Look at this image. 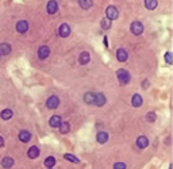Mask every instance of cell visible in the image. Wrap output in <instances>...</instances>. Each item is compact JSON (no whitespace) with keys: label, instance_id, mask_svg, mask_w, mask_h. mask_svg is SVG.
<instances>
[{"label":"cell","instance_id":"cell-23","mask_svg":"<svg viewBox=\"0 0 173 169\" xmlns=\"http://www.w3.org/2000/svg\"><path fill=\"white\" fill-rule=\"evenodd\" d=\"M69 130H71L69 123H68V122H61V125H60V131H61L62 134H66V133H69Z\"/></svg>","mask_w":173,"mask_h":169},{"label":"cell","instance_id":"cell-10","mask_svg":"<svg viewBox=\"0 0 173 169\" xmlns=\"http://www.w3.org/2000/svg\"><path fill=\"white\" fill-rule=\"evenodd\" d=\"M116 58H118V61H120V62H124V61L127 60V52L124 49H118V52H116Z\"/></svg>","mask_w":173,"mask_h":169},{"label":"cell","instance_id":"cell-20","mask_svg":"<svg viewBox=\"0 0 173 169\" xmlns=\"http://www.w3.org/2000/svg\"><path fill=\"white\" fill-rule=\"evenodd\" d=\"M38 156H39V149L37 146H33L28 149V157L30 158H37Z\"/></svg>","mask_w":173,"mask_h":169},{"label":"cell","instance_id":"cell-5","mask_svg":"<svg viewBox=\"0 0 173 169\" xmlns=\"http://www.w3.org/2000/svg\"><path fill=\"white\" fill-rule=\"evenodd\" d=\"M58 104H60V99H58L57 96H50V98L47 99V102H46V106H47V108H50V110L57 108Z\"/></svg>","mask_w":173,"mask_h":169},{"label":"cell","instance_id":"cell-16","mask_svg":"<svg viewBox=\"0 0 173 169\" xmlns=\"http://www.w3.org/2000/svg\"><path fill=\"white\" fill-rule=\"evenodd\" d=\"M89 58H91V56H89L88 52H83L80 54V57H79V61H80L81 65H85V64L89 62Z\"/></svg>","mask_w":173,"mask_h":169},{"label":"cell","instance_id":"cell-6","mask_svg":"<svg viewBox=\"0 0 173 169\" xmlns=\"http://www.w3.org/2000/svg\"><path fill=\"white\" fill-rule=\"evenodd\" d=\"M28 30V23L26 20H19L16 23V31L20 33V34H24V33Z\"/></svg>","mask_w":173,"mask_h":169},{"label":"cell","instance_id":"cell-13","mask_svg":"<svg viewBox=\"0 0 173 169\" xmlns=\"http://www.w3.org/2000/svg\"><path fill=\"white\" fill-rule=\"evenodd\" d=\"M96 139H98L99 143H106L108 141V134L106 131H99L98 135H96Z\"/></svg>","mask_w":173,"mask_h":169},{"label":"cell","instance_id":"cell-17","mask_svg":"<svg viewBox=\"0 0 173 169\" xmlns=\"http://www.w3.org/2000/svg\"><path fill=\"white\" fill-rule=\"evenodd\" d=\"M49 123H50V126H52V127H60V125H61V118H60L58 115L52 116Z\"/></svg>","mask_w":173,"mask_h":169},{"label":"cell","instance_id":"cell-15","mask_svg":"<svg viewBox=\"0 0 173 169\" xmlns=\"http://www.w3.org/2000/svg\"><path fill=\"white\" fill-rule=\"evenodd\" d=\"M131 103H133L134 107H141V106H142V103H143L142 96H141V95H138V94H135L133 96V99H131Z\"/></svg>","mask_w":173,"mask_h":169},{"label":"cell","instance_id":"cell-22","mask_svg":"<svg viewBox=\"0 0 173 169\" xmlns=\"http://www.w3.org/2000/svg\"><path fill=\"white\" fill-rule=\"evenodd\" d=\"M54 165H56V158H54V157H47V158L45 160V166H46V168L52 169Z\"/></svg>","mask_w":173,"mask_h":169},{"label":"cell","instance_id":"cell-31","mask_svg":"<svg viewBox=\"0 0 173 169\" xmlns=\"http://www.w3.org/2000/svg\"><path fill=\"white\" fill-rule=\"evenodd\" d=\"M4 145V139H3V137H0V147Z\"/></svg>","mask_w":173,"mask_h":169},{"label":"cell","instance_id":"cell-8","mask_svg":"<svg viewBox=\"0 0 173 169\" xmlns=\"http://www.w3.org/2000/svg\"><path fill=\"white\" fill-rule=\"evenodd\" d=\"M50 54V49L47 46H41L39 49H38V57L41 60H45V58H47V56Z\"/></svg>","mask_w":173,"mask_h":169},{"label":"cell","instance_id":"cell-2","mask_svg":"<svg viewBox=\"0 0 173 169\" xmlns=\"http://www.w3.org/2000/svg\"><path fill=\"white\" fill-rule=\"evenodd\" d=\"M106 15H107V19L115 20V19L119 16V11H118V8H116L115 5H110V7L106 10Z\"/></svg>","mask_w":173,"mask_h":169},{"label":"cell","instance_id":"cell-25","mask_svg":"<svg viewBox=\"0 0 173 169\" xmlns=\"http://www.w3.org/2000/svg\"><path fill=\"white\" fill-rule=\"evenodd\" d=\"M145 5L147 10H154L157 7V0H145Z\"/></svg>","mask_w":173,"mask_h":169},{"label":"cell","instance_id":"cell-12","mask_svg":"<svg viewBox=\"0 0 173 169\" xmlns=\"http://www.w3.org/2000/svg\"><path fill=\"white\" fill-rule=\"evenodd\" d=\"M31 138V134L30 131H27V130H22L20 133H19V139L22 141V142H28Z\"/></svg>","mask_w":173,"mask_h":169},{"label":"cell","instance_id":"cell-14","mask_svg":"<svg viewBox=\"0 0 173 169\" xmlns=\"http://www.w3.org/2000/svg\"><path fill=\"white\" fill-rule=\"evenodd\" d=\"M11 53V45L8 43H1L0 45V56H7Z\"/></svg>","mask_w":173,"mask_h":169},{"label":"cell","instance_id":"cell-27","mask_svg":"<svg viewBox=\"0 0 173 169\" xmlns=\"http://www.w3.org/2000/svg\"><path fill=\"white\" fill-rule=\"evenodd\" d=\"M64 158H65V160H68V161H71V162H75V164L80 162V160H79L77 157L72 156V154H65V156H64Z\"/></svg>","mask_w":173,"mask_h":169},{"label":"cell","instance_id":"cell-21","mask_svg":"<svg viewBox=\"0 0 173 169\" xmlns=\"http://www.w3.org/2000/svg\"><path fill=\"white\" fill-rule=\"evenodd\" d=\"M93 100H95V94L93 92H87L84 95V102L88 103V104H93Z\"/></svg>","mask_w":173,"mask_h":169},{"label":"cell","instance_id":"cell-7","mask_svg":"<svg viewBox=\"0 0 173 169\" xmlns=\"http://www.w3.org/2000/svg\"><path fill=\"white\" fill-rule=\"evenodd\" d=\"M147 145H149V139L145 135H141L137 138V146L139 149H145V147H147Z\"/></svg>","mask_w":173,"mask_h":169},{"label":"cell","instance_id":"cell-18","mask_svg":"<svg viewBox=\"0 0 173 169\" xmlns=\"http://www.w3.org/2000/svg\"><path fill=\"white\" fill-rule=\"evenodd\" d=\"M1 165H3V168L8 169V168H11V166L14 165V160L11 158V157H4V158L1 160Z\"/></svg>","mask_w":173,"mask_h":169},{"label":"cell","instance_id":"cell-4","mask_svg":"<svg viewBox=\"0 0 173 169\" xmlns=\"http://www.w3.org/2000/svg\"><path fill=\"white\" fill-rule=\"evenodd\" d=\"M58 34H60V37H62V38L69 37V34H71V27L68 26L66 23H62L61 26H60V29H58Z\"/></svg>","mask_w":173,"mask_h":169},{"label":"cell","instance_id":"cell-29","mask_svg":"<svg viewBox=\"0 0 173 169\" xmlns=\"http://www.w3.org/2000/svg\"><path fill=\"white\" fill-rule=\"evenodd\" d=\"M165 61H166V62H168L169 65H170V64L173 62V60H172V53H170V52H168V53L165 54Z\"/></svg>","mask_w":173,"mask_h":169},{"label":"cell","instance_id":"cell-24","mask_svg":"<svg viewBox=\"0 0 173 169\" xmlns=\"http://www.w3.org/2000/svg\"><path fill=\"white\" fill-rule=\"evenodd\" d=\"M79 4L81 5V8L88 10L92 7V0H79Z\"/></svg>","mask_w":173,"mask_h":169},{"label":"cell","instance_id":"cell-30","mask_svg":"<svg viewBox=\"0 0 173 169\" xmlns=\"http://www.w3.org/2000/svg\"><path fill=\"white\" fill-rule=\"evenodd\" d=\"M114 169H126V164L124 162H116L114 165Z\"/></svg>","mask_w":173,"mask_h":169},{"label":"cell","instance_id":"cell-11","mask_svg":"<svg viewBox=\"0 0 173 169\" xmlns=\"http://www.w3.org/2000/svg\"><path fill=\"white\" fill-rule=\"evenodd\" d=\"M58 10V5H57V1L56 0H50L47 3V12L49 14H56Z\"/></svg>","mask_w":173,"mask_h":169},{"label":"cell","instance_id":"cell-3","mask_svg":"<svg viewBox=\"0 0 173 169\" xmlns=\"http://www.w3.org/2000/svg\"><path fill=\"white\" fill-rule=\"evenodd\" d=\"M143 31V24L141 22H133L131 23V33L134 35H141Z\"/></svg>","mask_w":173,"mask_h":169},{"label":"cell","instance_id":"cell-26","mask_svg":"<svg viewBox=\"0 0 173 169\" xmlns=\"http://www.w3.org/2000/svg\"><path fill=\"white\" fill-rule=\"evenodd\" d=\"M100 26H102L104 30H108V29L111 27V20H110V19H107V18H104L102 22H100Z\"/></svg>","mask_w":173,"mask_h":169},{"label":"cell","instance_id":"cell-28","mask_svg":"<svg viewBox=\"0 0 173 169\" xmlns=\"http://www.w3.org/2000/svg\"><path fill=\"white\" fill-rule=\"evenodd\" d=\"M155 118H157V116H155L154 112H147V115H146V120H147V122H154Z\"/></svg>","mask_w":173,"mask_h":169},{"label":"cell","instance_id":"cell-19","mask_svg":"<svg viewBox=\"0 0 173 169\" xmlns=\"http://www.w3.org/2000/svg\"><path fill=\"white\" fill-rule=\"evenodd\" d=\"M12 111L9 110V108H5V110H3L1 111V114H0V116H1V119H4V120H8L12 118Z\"/></svg>","mask_w":173,"mask_h":169},{"label":"cell","instance_id":"cell-1","mask_svg":"<svg viewBox=\"0 0 173 169\" xmlns=\"http://www.w3.org/2000/svg\"><path fill=\"white\" fill-rule=\"evenodd\" d=\"M116 76H118V80H119V83L122 85L127 84L130 81V75L126 69H119V71L116 72Z\"/></svg>","mask_w":173,"mask_h":169},{"label":"cell","instance_id":"cell-9","mask_svg":"<svg viewBox=\"0 0 173 169\" xmlns=\"http://www.w3.org/2000/svg\"><path fill=\"white\" fill-rule=\"evenodd\" d=\"M106 103V96L103 94H95V100H93V104L102 107L103 104Z\"/></svg>","mask_w":173,"mask_h":169}]
</instances>
